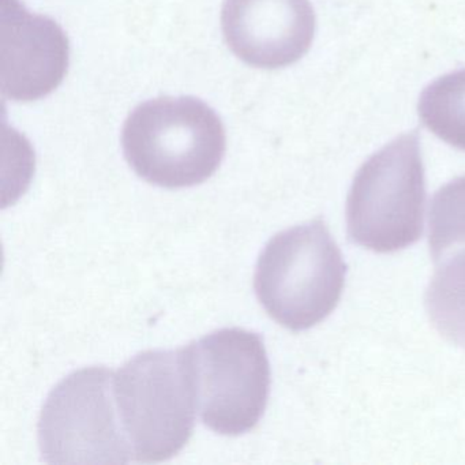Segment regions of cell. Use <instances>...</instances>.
Returning a JSON list of instances; mask_svg holds the SVG:
<instances>
[{"label": "cell", "instance_id": "obj_3", "mask_svg": "<svg viewBox=\"0 0 465 465\" xmlns=\"http://www.w3.org/2000/svg\"><path fill=\"white\" fill-rule=\"evenodd\" d=\"M114 391L135 461H165L189 442L197 401L183 348L138 353L115 372Z\"/></svg>", "mask_w": 465, "mask_h": 465}, {"label": "cell", "instance_id": "obj_11", "mask_svg": "<svg viewBox=\"0 0 465 465\" xmlns=\"http://www.w3.org/2000/svg\"><path fill=\"white\" fill-rule=\"evenodd\" d=\"M429 227L432 262L465 249V176L435 193L430 203Z\"/></svg>", "mask_w": 465, "mask_h": 465}, {"label": "cell", "instance_id": "obj_1", "mask_svg": "<svg viewBox=\"0 0 465 465\" xmlns=\"http://www.w3.org/2000/svg\"><path fill=\"white\" fill-rule=\"evenodd\" d=\"M138 176L165 189L208 181L222 164L225 132L217 114L195 97H159L138 105L122 133Z\"/></svg>", "mask_w": 465, "mask_h": 465}, {"label": "cell", "instance_id": "obj_2", "mask_svg": "<svg viewBox=\"0 0 465 465\" xmlns=\"http://www.w3.org/2000/svg\"><path fill=\"white\" fill-rule=\"evenodd\" d=\"M345 274L347 263L320 217L268 242L255 268V295L277 323L307 331L336 309Z\"/></svg>", "mask_w": 465, "mask_h": 465}, {"label": "cell", "instance_id": "obj_4", "mask_svg": "<svg viewBox=\"0 0 465 465\" xmlns=\"http://www.w3.org/2000/svg\"><path fill=\"white\" fill-rule=\"evenodd\" d=\"M424 205L423 162L412 132L359 168L347 200L348 238L378 254L407 249L423 233Z\"/></svg>", "mask_w": 465, "mask_h": 465}, {"label": "cell", "instance_id": "obj_10", "mask_svg": "<svg viewBox=\"0 0 465 465\" xmlns=\"http://www.w3.org/2000/svg\"><path fill=\"white\" fill-rule=\"evenodd\" d=\"M419 116L443 143L465 151V69L443 75L424 89Z\"/></svg>", "mask_w": 465, "mask_h": 465}, {"label": "cell", "instance_id": "obj_6", "mask_svg": "<svg viewBox=\"0 0 465 465\" xmlns=\"http://www.w3.org/2000/svg\"><path fill=\"white\" fill-rule=\"evenodd\" d=\"M114 377L105 367H86L53 389L39 420L45 462L127 464L134 460L119 418Z\"/></svg>", "mask_w": 465, "mask_h": 465}, {"label": "cell", "instance_id": "obj_5", "mask_svg": "<svg viewBox=\"0 0 465 465\" xmlns=\"http://www.w3.org/2000/svg\"><path fill=\"white\" fill-rule=\"evenodd\" d=\"M201 420L222 435L257 426L268 404L271 366L262 337L220 329L183 347Z\"/></svg>", "mask_w": 465, "mask_h": 465}, {"label": "cell", "instance_id": "obj_8", "mask_svg": "<svg viewBox=\"0 0 465 465\" xmlns=\"http://www.w3.org/2000/svg\"><path fill=\"white\" fill-rule=\"evenodd\" d=\"M0 29L4 96L26 103L53 94L69 69V39L61 26L32 15L20 0H4Z\"/></svg>", "mask_w": 465, "mask_h": 465}, {"label": "cell", "instance_id": "obj_7", "mask_svg": "<svg viewBox=\"0 0 465 465\" xmlns=\"http://www.w3.org/2000/svg\"><path fill=\"white\" fill-rule=\"evenodd\" d=\"M223 34L233 54L258 69H282L312 47L315 15L309 0H225Z\"/></svg>", "mask_w": 465, "mask_h": 465}, {"label": "cell", "instance_id": "obj_9", "mask_svg": "<svg viewBox=\"0 0 465 465\" xmlns=\"http://www.w3.org/2000/svg\"><path fill=\"white\" fill-rule=\"evenodd\" d=\"M424 304L435 331L457 347L465 348V249L434 263Z\"/></svg>", "mask_w": 465, "mask_h": 465}]
</instances>
